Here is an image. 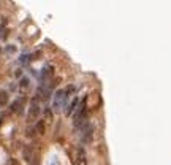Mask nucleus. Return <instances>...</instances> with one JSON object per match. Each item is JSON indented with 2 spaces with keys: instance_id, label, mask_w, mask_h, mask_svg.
I'll list each match as a JSON object with an SVG mask.
<instances>
[{
  "instance_id": "obj_12",
  "label": "nucleus",
  "mask_w": 171,
  "mask_h": 165,
  "mask_svg": "<svg viewBox=\"0 0 171 165\" xmlns=\"http://www.w3.org/2000/svg\"><path fill=\"white\" fill-rule=\"evenodd\" d=\"M30 84V80L29 78H21V81H19V87L21 89H27Z\"/></svg>"
},
{
  "instance_id": "obj_2",
  "label": "nucleus",
  "mask_w": 171,
  "mask_h": 165,
  "mask_svg": "<svg viewBox=\"0 0 171 165\" xmlns=\"http://www.w3.org/2000/svg\"><path fill=\"white\" fill-rule=\"evenodd\" d=\"M40 99L37 95L32 99V103H30V108H29V115H27V122H33L35 119L40 115Z\"/></svg>"
},
{
  "instance_id": "obj_16",
  "label": "nucleus",
  "mask_w": 171,
  "mask_h": 165,
  "mask_svg": "<svg viewBox=\"0 0 171 165\" xmlns=\"http://www.w3.org/2000/svg\"><path fill=\"white\" fill-rule=\"evenodd\" d=\"M51 165H57V164H56V162H52V164H51Z\"/></svg>"
},
{
  "instance_id": "obj_6",
  "label": "nucleus",
  "mask_w": 171,
  "mask_h": 165,
  "mask_svg": "<svg viewBox=\"0 0 171 165\" xmlns=\"http://www.w3.org/2000/svg\"><path fill=\"white\" fill-rule=\"evenodd\" d=\"M75 165H87V159H86V152H84L83 148H78Z\"/></svg>"
},
{
  "instance_id": "obj_10",
  "label": "nucleus",
  "mask_w": 171,
  "mask_h": 165,
  "mask_svg": "<svg viewBox=\"0 0 171 165\" xmlns=\"http://www.w3.org/2000/svg\"><path fill=\"white\" fill-rule=\"evenodd\" d=\"M43 113H45V122H52V110L49 107H46Z\"/></svg>"
},
{
  "instance_id": "obj_1",
  "label": "nucleus",
  "mask_w": 171,
  "mask_h": 165,
  "mask_svg": "<svg viewBox=\"0 0 171 165\" xmlns=\"http://www.w3.org/2000/svg\"><path fill=\"white\" fill-rule=\"evenodd\" d=\"M67 102H68V97L65 95L64 89L56 91V92H54V100H52V110H54V111H60L62 108L67 107Z\"/></svg>"
},
{
  "instance_id": "obj_7",
  "label": "nucleus",
  "mask_w": 171,
  "mask_h": 165,
  "mask_svg": "<svg viewBox=\"0 0 171 165\" xmlns=\"http://www.w3.org/2000/svg\"><path fill=\"white\" fill-rule=\"evenodd\" d=\"M22 156H24V159H25V162L29 164V165H33V151H32V148L30 146H25L24 148V151H22Z\"/></svg>"
},
{
  "instance_id": "obj_5",
  "label": "nucleus",
  "mask_w": 171,
  "mask_h": 165,
  "mask_svg": "<svg viewBox=\"0 0 171 165\" xmlns=\"http://www.w3.org/2000/svg\"><path fill=\"white\" fill-rule=\"evenodd\" d=\"M54 75V67L52 65H46L45 68L41 70V75H40V81L41 82H46Z\"/></svg>"
},
{
  "instance_id": "obj_17",
  "label": "nucleus",
  "mask_w": 171,
  "mask_h": 165,
  "mask_svg": "<svg viewBox=\"0 0 171 165\" xmlns=\"http://www.w3.org/2000/svg\"><path fill=\"white\" fill-rule=\"evenodd\" d=\"M0 54H2V48H0Z\"/></svg>"
},
{
  "instance_id": "obj_15",
  "label": "nucleus",
  "mask_w": 171,
  "mask_h": 165,
  "mask_svg": "<svg viewBox=\"0 0 171 165\" xmlns=\"http://www.w3.org/2000/svg\"><path fill=\"white\" fill-rule=\"evenodd\" d=\"M11 165H19V162L16 159H11Z\"/></svg>"
},
{
  "instance_id": "obj_8",
  "label": "nucleus",
  "mask_w": 171,
  "mask_h": 165,
  "mask_svg": "<svg viewBox=\"0 0 171 165\" xmlns=\"http://www.w3.org/2000/svg\"><path fill=\"white\" fill-rule=\"evenodd\" d=\"M78 105H79V100H78L76 97H75V99L71 100V103H68V105H67V110H65V115H67V116H71V113H75V111H76Z\"/></svg>"
},
{
  "instance_id": "obj_11",
  "label": "nucleus",
  "mask_w": 171,
  "mask_h": 165,
  "mask_svg": "<svg viewBox=\"0 0 171 165\" xmlns=\"http://www.w3.org/2000/svg\"><path fill=\"white\" fill-rule=\"evenodd\" d=\"M6 103H8V92L2 91V92H0V105H2V107H5Z\"/></svg>"
},
{
  "instance_id": "obj_4",
  "label": "nucleus",
  "mask_w": 171,
  "mask_h": 165,
  "mask_svg": "<svg viewBox=\"0 0 171 165\" xmlns=\"http://www.w3.org/2000/svg\"><path fill=\"white\" fill-rule=\"evenodd\" d=\"M24 99H22V97H21V99H16V100H14L13 102V103H11V111H13V113H16V115H22V111H24Z\"/></svg>"
},
{
  "instance_id": "obj_14",
  "label": "nucleus",
  "mask_w": 171,
  "mask_h": 165,
  "mask_svg": "<svg viewBox=\"0 0 171 165\" xmlns=\"http://www.w3.org/2000/svg\"><path fill=\"white\" fill-rule=\"evenodd\" d=\"M14 75H16V78H19V76L22 75V72H21V70H16V72H14Z\"/></svg>"
},
{
  "instance_id": "obj_9",
  "label": "nucleus",
  "mask_w": 171,
  "mask_h": 165,
  "mask_svg": "<svg viewBox=\"0 0 171 165\" xmlns=\"http://www.w3.org/2000/svg\"><path fill=\"white\" fill-rule=\"evenodd\" d=\"M46 132V122L45 121H38L37 124H35V133H38V135H45Z\"/></svg>"
},
{
  "instance_id": "obj_3",
  "label": "nucleus",
  "mask_w": 171,
  "mask_h": 165,
  "mask_svg": "<svg viewBox=\"0 0 171 165\" xmlns=\"http://www.w3.org/2000/svg\"><path fill=\"white\" fill-rule=\"evenodd\" d=\"M81 130H83V138H81L83 143H90L92 137H94V127H92L90 124H86Z\"/></svg>"
},
{
  "instance_id": "obj_13",
  "label": "nucleus",
  "mask_w": 171,
  "mask_h": 165,
  "mask_svg": "<svg viewBox=\"0 0 171 165\" xmlns=\"http://www.w3.org/2000/svg\"><path fill=\"white\" fill-rule=\"evenodd\" d=\"M6 53H10V54L16 53V48H14V46H6Z\"/></svg>"
}]
</instances>
